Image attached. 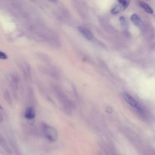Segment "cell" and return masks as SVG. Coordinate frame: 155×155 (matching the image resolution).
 <instances>
[{
	"mask_svg": "<svg viewBox=\"0 0 155 155\" xmlns=\"http://www.w3.org/2000/svg\"><path fill=\"white\" fill-rule=\"evenodd\" d=\"M43 128L45 135L49 141L53 142L56 140L58 134L54 128L45 124H43Z\"/></svg>",
	"mask_w": 155,
	"mask_h": 155,
	"instance_id": "cell-1",
	"label": "cell"
},
{
	"mask_svg": "<svg viewBox=\"0 0 155 155\" xmlns=\"http://www.w3.org/2000/svg\"><path fill=\"white\" fill-rule=\"evenodd\" d=\"M122 94V97L126 102L139 110H141V106L132 97L125 93H123Z\"/></svg>",
	"mask_w": 155,
	"mask_h": 155,
	"instance_id": "cell-2",
	"label": "cell"
},
{
	"mask_svg": "<svg viewBox=\"0 0 155 155\" xmlns=\"http://www.w3.org/2000/svg\"><path fill=\"white\" fill-rule=\"evenodd\" d=\"M35 116L34 109L32 107H30L26 109L25 114V118L26 119L29 124L32 125L34 124V121Z\"/></svg>",
	"mask_w": 155,
	"mask_h": 155,
	"instance_id": "cell-3",
	"label": "cell"
},
{
	"mask_svg": "<svg viewBox=\"0 0 155 155\" xmlns=\"http://www.w3.org/2000/svg\"><path fill=\"white\" fill-rule=\"evenodd\" d=\"M78 30L81 35L87 40L91 41L93 39V35L91 31L87 28L80 26L78 27Z\"/></svg>",
	"mask_w": 155,
	"mask_h": 155,
	"instance_id": "cell-4",
	"label": "cell"
},
{
	"mask_svg": "<svg viewBox=\"0 0 155 155\" xmlns=\"http://www.w3.org/2000/svg\"><path fill=\"white\" fill-rule=\"evenodd\" d=\"M130 19L133 24L136 26H140L141 24V21L140 19L135 14H133L131 15Z\"/></svg>",
	"mask_w": 155,
	"mask_h": 155,
	"instance_id": "cell-5",
	"label": "cell"
},
{
	"mask_svg": "<svg viewBox=\"0 0 155 155\" xmlns=\"http://www.w3.org/2000/svg\"><path fill=\"white\" fill-rule=\"evenodd\" d=\"M139 5L147 12L150 14H152L153 13L152 9L146 3L143 2H139Z\"/></svg>",
	"mask_w": 155,
	"mask_h": 155,
	"instance_id": "cell-6",
	"label": "cell"
},
{
	"mask_svg": "<svg viewBox=\"0 0 155 155\" xmlns=\"http://www.w3.org/2000/svg\"><path fill=\"white\" fill-rule=\"evenodd\" d=\"M119 3L122 5L124 10L129 5L130 0H118Z\"/></svg>",
	"mask_w": 155,
	"mask_h": 155,
	"instance_id": "cell-7",
	"label": "cell"
},
{
	"mask_svg": "<svg viewBox=\"0 0 155 155\" xmlns=\"http://www.w3.org/2000/svg\"><path fill=\"white\" fill-rule=\"evenodd\" d=\"M122 6L120 5H117L111 10V13L113 14H116L120 12L121 10Z\"/></svg>",
	"mask_w": 155,
	"mask_h": 155,
	"instance_id": "cell-8",
	"label": "cell"
},
{
	"mask_svg": "<svg viewBox=\"0 0 155 155\" xmlns=\"http://www.w3.org/2000/svg\"><path fill=\"white\" fill-rule=\"evenodd\" d=\"M0 144L2 146V147L8 153L11 152V150L8 146L4 140L0 138Z\"/></svg>",
	"mask_w": 155,
	"mask_h": 155,
	"instance_id": "cell-9",
	"label": "cell"
},
{
	"mask_svg": "<svg viewBox=\"0 0 155 155\" xmlns=\"http://www.w3.org/2000/svg\"><path fill=\"white\" fill-rule=\"evenodd\" d=\"M119 21L121 26L124 28L127 27V24L126 19L123 16H120L119 18Z\"/></svg>",
	"mask_w": 155,
	"mask_h": 155,
	"instance_id": "cell-10",
	"label": "cell"
},
{
	"mask_svg": "<svg viewBox=\"0 0 155 155\" xmlns=\"http://www.w3.org/2000/svg\"><path fill=\"white\" fill-rule=\"evenodd\" d=\"M5 98L7 101V102L9 104H11V99L10 98V97L8 93L7 92H5L4 94Z\"/></svg>",
	"mask_w": 155,
	"mask_h": 155,
	"instance_id": "cell-11",
	"label": "cell"
},
{
	"mask_svg": "<svg viewBox=\"0 0 155 155\" xmlns=\"http://www.w3.org/2000/svg\"><path fill=\"white\" fill-rule=\"evenodd\" d=\"M7 56L6 54L0 51V59H7Z\"/></svg>",
	"mask_w": 155,
	"mask_h": 155,
	"instance_id": "cell-12",
	"label": "cell"
},
{
	"mask_svg": "<svg viewBox=\"0 0 155 155\" xmlns=\"http://www.w3.org/2000/svg\"><path fill=\"white\" fill-rule=\"evenodd\" d=\"M2 108L1 106L0 105V110Z\"/></svg>",
	"mask_w": 155,
	"mask_h": 155,
	"instance_id": "cell-13",
	"label": "cell"
},
{
	"mask_svg": "<svg viewBox=\"0 0 155 155\" xmlns=\"http://www.w3.org/2000/svg\"></svg>",
	"mask_w": 155,
	"mask_h": 155,
	"instance_id": "cell-14",
	"label": "cell"
}]
</instances>
